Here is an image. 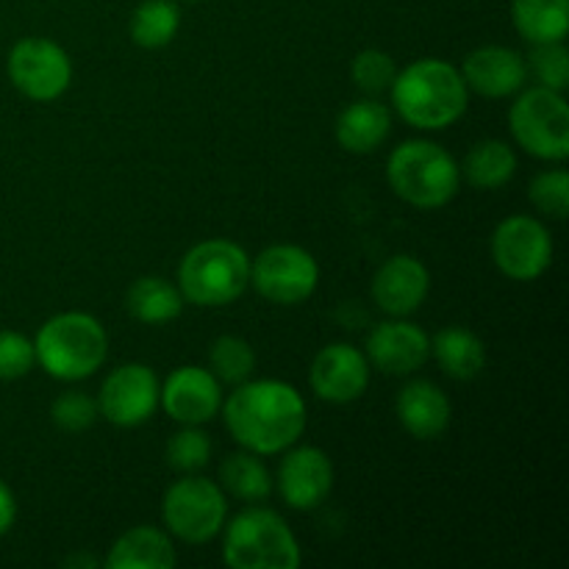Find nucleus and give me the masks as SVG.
I'll list each match as a JSON object with an SVG mask.
<instances>
[{"instance_id":"f257e3e1","label":"nucleus","mask_w":569,"mask_h":569,"mask_svg":"<svg viewBox=\"0 0 569 569\" xmlns=\"http://www.w3.org/2000/svg\"><path fill=\"white\" fill-rule=\"evenodd\" d=\"M231 437L256 456H276L292 448L306 431V403L287 381H244L222 406Z\"/></svg>"},{"instance_id":"f03ea898","label":"nucleus","mask_w":569,"mask_h":569,"mask_svg":"<svg viewBox=\"0 0 569 569\" xmlns=\"http://www.w3.org/2000/svg\"><path fill=\"white\" fill-rule=\"evenodd\" d=\"M392 103L409 126L442 131L467 111L470 89L459 67L442 59H420L395 76Z\"/></svg>"},{"instance_id":"7ed1b4c3","label":"nucleus","mask_w":569,"mask_h":569,"mask_svg":"<svg viewBox=\"0 0 569 569\" xmlns=\"http://www.w3.org/2000/svg\"><path fill=\"white\" fill-rule=\"evenodd\" d=\"M37 361L56 381H81L100 370L109 353V337L92 315L64 311L39 328L33 339Z\"/></svg>"},{"instance_id":"20e7f679","label":"nucleus","mask_w":569,"mask_h":569,"mask_svg":"<svg viewBox=\"0 0 569 569\" xmlns=\"http://www.w3.org/2000/svg\"><path fill=\"white\" fill-rule=\"evenodd\" d=\"M387 181L392 192L415 209H442L459 194L461 170L442 144L411 139L389 156Z\"/></svg>"},{"instance_id":"39448f33","label":"nucleus","mask_w":569,"mask_h":569,"mask_svg":"<svg viewBox=\"0 0 569 569\" xmlns=\"http://www.w3.org/2000/svg\"><path fill=\"white\" fill-rule=\"evenodd\" d=\"M248 283L250 256L231 239H206L194 244L178 267V289L183 300L200 309L233 303Z\"/></svg>"},{"instance_id":"423d86ee","label":"nucleus","mask_w":569,"mask_h":569,"mask_svg":"<svg viewBox=\"0 0 569 569\" xmlns=\"http://www.w3.org/2000/svg\"><path fill=\"white\" fill-rule=\"evenodd\" d=\"M222 539V559L233 569H295L300 548L292 528L270 509H244L233 517Z\"/></svg>"},{"instance_id":"0eeeda50","label":"nucleus","mask_w":569,"mask_h":569,"mask_svg":"<svg viewBox=\"0 0 569 569\" xmlns=\"http://www.w3.org/2000/svg\"><path fill=\"white\" fill-rule=\"evenodd\" d=\"M509 126L526 153L545 161H565L569 156V106L565 92L522 87L509 111Z\"/></svg>"},{"instance_id":"6e6552de","label":"nucleus","mask_w":569,"mask_h":569,"mask_svg":"<svg viewBox=\"0 0 569 569\" xmlns=\"http://www.w3.org/2000/svg\"><path fill=\"white\" fill-rule=\"evenodd\" d=\"M161 520L167 533L187 545H206L222 531L228 520V500L222 487L200 476H183L161 500Z\"/></svg>"},{"instance_id":"1a4fd4ad","label":"nucleus","mask_w":569,"mask_h":569,"mask_svg":"<svg viewBox=\"0 0 569 569\" xmlns=\"http://www.w3.org/2000/svg\"><path fill=\"white\" fill-rule=\"evenodd\" d=\"M6 72L14 89L37 103L61 98L72 81V61L59 42L44 37H26L9 50Z\"/></svg>"},{"instance_id":"9d476101","label":"nucleus","mask_w":569,"mask_h":569,"mask_svg":"<svg viewBox=\"0 0 569 569\" xmlns=\"http://www.w3.org/2000/svg\"><path fill=\"white\" fill-rule=\"evenodd\" d=\"M320 267L309 250L298 244H272L250 261V283L264 300L278 306H298L315 295Z\"/></svg>"},{"instance_id":"9b49d317","label":"nucleus","mask_w":569,"mask_h":569,"mask_svg":"<svg viewBox=\"0 0 569 569\" xmlns=\"http://www.w3.org/2000/svg\"><path fill=\"white\" fill-rule=\"evenodd\" d=\"M492 259L511 281H533L553 261V239L533 217H506L492 233Z\"/></svg>"},{"instance_id":"f8f14e48","label":"nucleus","mask_w":569,"mask_h":569,"mask_svg":"<svg viewBox=\"0 0 569 569\" xmlns=\"http://www.w3.org/2000/svg\"><path fill=\"white\" fill-rule=\"evenodd\" d=\"M159 389V378L148 365H122L100 387L98 409L111 426L137 428L153 417Z\"/></svg>"},{"instance_id":"ddd939ff","label":"nucleus","mask_w":569,"mask_h":569,"mask_svg":"<svg viewBox=\"0 0 569 569\" xmlns=\"http://www.w3.org/2000/svg\"><path fill=\"white\" fill-rule=\"evenodd\" d=\"M311 389L328 403H353L370 383V359L353 345H328L311 361Z\"/></svg>"},{"instance_id":"4468645a","label":"nucleus","mask_w":569,"mask_h":569,"mask_svg":"<svg viewBox=\"0 0 569 569\" xmlns=\"http://www.w3.org/2000/svg\"><path fill=\"white\" fill-rule=\"evenodd\" d=\"M159 403L181 426H203L222 406L220 381L203 367H178L159 389Z\"/></svg>"},{"instance_id":"2eb2a0df","label":"nucleus","mask_w":569,"mask_h":569,"mask_svg":"<svg viewBox=\"0 0 569 569\" xmlns=\"http://www.w3.org/2000/svg\"><path fill=\"white\" fill-rule=\"evenodd\" d=\"M289 450V448H287ZM333 487V467L331 459L320 448L289 450L278 467V492L289 509L311 511L331 495Z\"/></svg>"},{"instance_id":"dca6fc26","label":"nucleus","mask_w":569,"mask_h":569,"mask_svg":"<svg viewBox=\"0 0 569 569\" xmlns=\"http://www.w3.org/2000/svg\"><path fill=\"white\" fill-rule=\"evenodd\" d=\"M365 356L387 376H411L431 356V339L420 326L398 317L372 328Z\"/></svg>"},{"instance_id":"f3484780","label":"nucleus","mask_w":569,"mask_h":569,"mask_svg":"<svg viewBox=\"0 0 569 569\" xmlns=\"http://www.w3.org/2000/svg\"><path fill=\"white\" fill-rule=\"evenodd\" d=\"M461 78H465L467 89L483 98H511L520 92L528 81V67L522 53L515 48H503V44H483L467 53L465 64H461Z\"/></svg>"},{"instance_id":"a211bd4d","label":"nucleus","mask_w":569,"mask_h":569,"mask_svg":"<svg viewBox=\"0 0 569 569\" xmlns=\"http://www.w3.org/2000/svg\"><path fill=\"white\" fill-rule=\"evenodd\" d=\"M428 289H431L428 267L420 259L406 253L383 261L378 267L376 278H372V300L389 317L415 315L426 303Z\"/></svg>"},{"instance_id":"6ab92c4d","label":"nucleus","mask_w":569,"mask_h":569,"mask_svg":"<svg viewBox=\"0 0 569 569\" xmlns=\"http://www.w3.org/2000/svg\"><path fill=\"white\" fill-rule=\"evenodd\" d=\"M398 420L415 439L431 442L439 439L450 426V400L437 383L411 381L398 395Z\"/></svg>"},{"instance_id":"aec40b11","label":"nucleus","mask_w":569,"mask_h":569,"mask_svg":"<svg viewBox=\"0 0 569 569\" xmlns=\"http://www.w3.org/2000/svg\"><path fill=\"white\" fill-rule=\"evenodd\" d=\"M389 131H392V114L387 106L370 98L345 106L337 117V142L356 156L381 148Z\"/></svg>"},{"instance_id":"412c9836","label":"nucleus","mask_w":569,"mask_h":569,"mask_svg":"<svg viewBox=\"0 0 569 569\" xmlns=\"http://www.w3.org/2000/svg\"><path fill=\"white\" fill-rule=\"evenodd\" d=\"M109 569H172L176 548L170 533L153 526H139L122 533L106 559Z\"/></svg>"},{"instance_id":"4be33fe9","label":"nucleus","mask_w":569,"mask_h":569,"mask_svg":"<svg viewBox=\"0 0 569 569\" xmlns=\"http://www.w3.org/2000/svg\"><path fill=\"white\" fill-rule=\"evenodd\" d=\"M431 353L437 356L445 376H450L453 381H472L487 367V348H483L481 337L461 326L442 328L431 339Z\"/></svg>"},{"instance_id":"5701e85b","label":"nucleus","mask_w":569,"mask_h":569,"mask_svg":"<svg viewBox=\"0 0 569 569\" xmlns=\"http://www.w3.org/2000/svg\"><path fill=\"white\" fill-rule=\"evenodd\" d=\"M511 20L531 44L565 42L569 31V0H511Z\"/></svg>"},{"instance_id":"b1692460","label":"nucleus","mask_w":569,"mask_h":569,"mask_svg":"<svg viewBox=\"0 0 569 569\" xmlns=\"http://www.w3.org/2000/svg\"><path fill=\"white\" fill-rule=\"evenodd\" d=\"M126 306L133 320L144 322V326H161V322H170L181 315L183 295L167 278L144 276L131 283Z\"/></svg>"},{"instance_id":"393cba45","label":"nucleus","mask_w":569,"mask_h":569,"mask_svg":"<svg viewBox=\"0 0 569 569\" xmlns=\"http://www.w3.org/2000/svg\"><path fill=\"white\" fill-rule=\"evenodd\" d=\"M517 153L500 139H483L472 144L461 164V176L476 189H500L515 178Z\"/></svg>"},{"instance_id":"a878e982","label":"nucleus","mask_w":569,"mask_h":569,"mask_svg":"<svg viewBox=\"0 0 569 569\" xmlns=\"http://www.w3.org/2000/svg\"><path fill=\"white\" fill-rule=\"evenodd\" d=\"M178 28H181V11L172 0H142L128 22L133 44L144 50L167 48L176 39Z\"/></svg>"},{"instance_id":"bb28decb","label":"nucleus","mask_w":569,"mask_h":569,"mask_svg":"<svg viewBox=\"0 0 569 569\" xmlns=\"http://www.w3.org/2000/svg\"><path fill=\"white\" fill-rule=\"evenodd\" d=\"M220 483L231 498L244 500V503H259L272 492L270 470L250 450L226 456V461L220 465Z\"/></svg>"},{"instance_id":"cd10ccee","label":"nucleus","mask_w":569,"mask_h":569,"mask_svg":"<svg viewBox=\"0 0 569 569\" xmlns=\"http://www.w3.org/2000/svg\"><path fill=\"white\" fill-rule=\"evenodd\" d=\"M209 370L214 372L217 381L231 383V387L248 381L256 370V353L248 339L231 337V333L214 339L209 350Z\"/></svg>"},{"instance_id":"c85d7f7f","label":"nucleus","mask_w":569,"mask_h":569,"mask_svg":"<svg viewBox=\"0 0 569 569\" xmlns=\"http://www.w3.org/2000/svg\"><path fill=\"white\" fill-rule=\"evenodd\" d=\"M211 459V439L209 433L200 431L198 426H183L181 431L172 433L167 442V465L176 472L192 476L203 470Z\"/></svg>"},{"instance_id":"c756f323","label":"nucleus","mask_w":569,"mask_h":569,"mask_svg":"<svg viewBox=\"0 0 569 569\" xmlns=\"http://www.w3.org/2000/svg\"><path fill=\"white\" fill-rule=\"evenodd\" d=\"M526 67L528 76L537 78L539 87L556 89V92H565L569 87V50L565 42L533 44Z\"/></svg>"},{"instance_id":"7c9ffc66","label":"nucleus","mask_w":569,"mask_h":569,"mask_svg":"<svg viewBox=\"0 0 569 569\" xmlns=\"http://www.w3.org/2000/svg\"><path fill=\"white\" fill-rule=\"evenodd\" d=\"M350 76H353L356 87L367 94H381L389 92L395 76H398V67H395L392 56L383 53L378 48L361 50L359 56L350 64Z\"/></svg>"},{"instance_id":"2f4dec72","label":"nucleus","mask_w":569,"mask_h":569,"mask_svg":"<svg viewBox=\"0 0 569 569\" xmlns=\"http://www.w3.org/2000/svg\"><path fill=\"white\" fill-rule=\"evenodd\" d=\"M98 417V400L89 398L87 392H78V389L59 395V398L53 400V406H50V420H53L56 428H61V431L67 433L89 431Z\"/></svg>"},{"instance_id":"473e14b6","label":"nucleus","mask_w":569,"mask_h":569,"mask_svg":"<svg viewBox=\"0 0 569 569\" xmlns=\"http://www.w3.org/2000/svg\"><path fill=\"white\" fill-rule=\"evenodd\" d=\"M531 203L542 214L565 220L569 211V172L567 170H545L531 181Z\"/></svg>"},{"instance_id":"72a5a7b5","label":"nucleus","mask_w":569,"mask_h":569,"mask_svg":"<svg viewBox=\"0 0 569 569\" xmlns=\"http://www.w3.org/2000/svg\"><path fill=\"white\" fill-rule=\"evenodd\" d=\"M37 365L33 342L20 331H0V381L26 378Z\"/></svg>"},{"instance_id":"f704fd0d","label":"nucleus","mask_w":569,"mask_h":569,"mask_svg":"<svg viewBox=\"0 0 569 569\" xmlns=\"http://www.w3.org/2000/svg\"><path fill=\"white\" fill-rule=\"evenodd\" d=\"M14 520H17L14 492H11V489L6 487V481H0V537L11 531Z\"/></svg>"},{"instance_id":"c9c22d12","label":"nucleus","mask_w":569,"mask_h":569,"mask_svg":"<svg viewBox=\"0 0 569 569\" xmlns=\"http://www.w3.org/2000/svg\"><path fill=\"white\" fill-rule=\"evenodd\" d=\"M67 567H98V559H92V556H72V559H67Z\"/></svg>"}]
</instances>
